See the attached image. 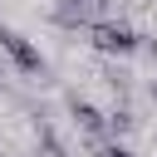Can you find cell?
I'll return each instance as SVG.
<instances>
[{"label":"cell","mask_w":157,"mask_h":157,"mask_svg":"<svg viewBox=\"0 0 157 157\" xmlns=\"http://www.w3.org/2000/svg\"><path fill=\"white\" fill-rule=\"evenodd\" d=\"M142 49H147V59H152V64H157V34H152V39H147V34H142Z\"/></svg>","instance_id":"9"},{"label":"cell","mask_w":157,"mask_h":157,"mask_svg":"<svg viewBox=\"0 0 157 157\" xmlns=\"http://www.w3.org/2000/svg\"><path fill=\"white\" fill-rule=\"evenodd\" d=\"M132 128H137V118H132V108H128V103H118V108L108 113V137H128Z\"/></svg>","instance_id":"7"},{"label":"cell","mask_w":157,"mask_h":157,"mask_svg":"<svg viewBox=\"0 0 157 157\" xmlns=\"http://www.w3.org/2000/svg\"><path fill=\"white\" fill-rule=\"evenodd\" d=\"M69 118H74V128L88 137V142H103L108 137V113H98L88 98H78V93H69Z\"/></svg>","instance_id":"3"},{"label":"cell","mask_w":157,"mask_h":157,"mask_svg":"<svg viewBox=\"0 0 157 157\" xmlns=\"http://www.w3.org/2000/svg\"><path fill=\"white\" fill-rule=\"evenodd\" d=\"M93 157H137V152L123 147V137H103V142H93Z\"/></svg>","instance_id":"8"},{"label":"cell","mask_w":157,"mask_h":157,"mask_svg":"<svg viewBox=\"0 0 157 157\" xmlns=\"http://www.w3.org/2000/svg\"><path fill=\"white\" fill-rule=\"evenodd\" d=\"M34 157H69V147L54 137V128L49 123H39L34 118Z\"/></svg>","instance_id":"5"},{"label":"cell","mask_w":157,"mask_h":157,"mask_svg":"<svg viewBox=\"0 0 157 157\" xmlns=\"http://www.w3.org/2000/svg\"><path fill=\"white\" fill-rule=\"evenodd\" d=\"M0 54L15 64V74H25V78H44V54H39V44H34L29 34L0 25Z\"/></svg>","instance_id":"2"},{"label":"cell","mask_w":157,"mask_h":157,"mask_svg":"<svg viewBox=\"0 0 157 157\" xmlns=\"http://www.w3.org/2000/svg\"><path fill=\"white\" fill-rule=\"evenodd\" d=\"M49 20H54V25H64V29H83V25H93L98 15H93L83 0H59V5L49 10Z\"/></svg>","instance_id":"4"},{"label":"cell","mask_w":157,"mask_h":157,"mask_svg":"<svg viewBox=\"0 0 157 157\" xmlns=\"http://www.w3.org/2000/svg\"><path fill=\"white\" fill-rule=\"evenodd\" d=\"M83 39L108 59H128V54L142 49V34L132 25H123V20H93V25H83Z\"/></svg>","instance_id":"1"},{"label":"cell","mask_w":157,"mask_h":157,"mask_svg":"<svg viewBox=\"0 0 157 157\" xmlns=\"http://www.w3.org/2000/svg\"><path fill=\"white\" fill-rule=\"evenodd\" d=\"M103 83L113 88V98H118V103H128V93H132V74H128V69L108 64V69H103Z\"/></svg>","instance_id":"6"}]
</instances>
